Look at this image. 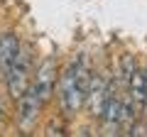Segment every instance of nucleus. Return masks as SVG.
Returning a JSON list of instances; mask_svg holds the SVG:
<instances>
[{
  "mask_svg": "<svg viewBox=\"0 0 147 137\" xmlns=\"http://www.w3.org/2000/svg\"><path fill=\"white\" fill-rule=\"evenodd\" d=\"M91 68L86 61V54H79L59 76V105L66 115L79 113L86 103V91L91 83Z\"/></svg>",
  "mask_w": 147,
  "mask_h": 137,
  "instance_id": "nucleus-1",
  "label": "nucleus"
},
{
  "mask_svg": "<svg viewBox=\"0 0 147 137\" xmlns=\"http://www.w3.org/2000/svg\"><path fill=\"white\" fill-rule=\"evenodd\" d=\"M30 76H32V54H30L27 47L20 44V52H17L15 61H12L10 71H7V76H5L7 93H10L15 100L20 98V95L25 93V88L30 86Z\"/></svg>",
  "mask_w": 147,
  "mask_h": 137,
  "instance_id": "nucleus-2",
  "label": "nucleus"
},
{
  "mask_svg": "<svg viewBox=\"0 0 147 137\" xmlns=\"http://www.w3.org/2000/svg\"><path fill=\"white\" fill-rule=\"evenodd\" d=\"M30 83H32V88H34V93L39 95L42 105H44V103L52 98V93H54V83H57V61H54L52 56L44 59L42 66L37 68V74H34V81H30Z\"/></svg>",
  "mask_w": 147,
  "mask_h": 137,
  "instance_id": "nucleus-3",
  "label": "nucleus"
},
{
  "mask_svg": "<svg viewBox=\"0 0 147 137\" xmlns=\"http://www.w3.org/2000/svg\"><path fill=\"white\" fill-rule=\"evenodd\" d=\"M17 100H20V108H17V125H20V130H30V127L34 125L37 115H39V110H42V100H39V95L34 93L32 83L25 88V93H22Z\"/></svg>",
  "mask_w": 147,
  "mask_h": 137,
  "instance_id": "nucleus-4",
  "label": "nucleus"
},
{
  "mask_svg": "<svg viewBox=\"0 0 147 137\" xmlns=\"http://www.w3.org/2000/svg\"><path fill=\"white\" fill-rule=\"evenodd\" d=\"M20 52V39L12 32H0V81H5L12 61Z\"/></svg>",
  "mask_w": 147,
  "mask_h": 137,
  "instance_id": "nucleus-5",
  "label": "nucleus"
},
{
  "mask_svg": "<svg viewBox=\"0 0 147 137\" xmlns=\"http://www.w3.org/2000/svg\"><path fill=\"white\" fill-rule=\"evenodd\" d=\"M105 93H108V81L100 79V76H91L88 91H86V103H88V110L93 118H100V110H103V103H105Z\"/></svg>",
  "mask_w": 147,
  "mask_h": 137,
  "instance_id": "nucleus-6",
  "label": "nucleus"
},
{
  "mask_svg": "<svg viewBox=\"0 0 147 137\" xmlns=\"http://www.w3.org/2000/svg\"><path fill=\"white\" fill-rule=\"evenodd\" d=\"M127 95H130L135 110L137 113H145V79H142V71H140V68L132 74L130 83H127Z\"/></svg>",
  "mask_w": 147,
  "mask_h": 137,
  "instance_id": "nucleus-7",
  "label": "nucleus"
},
{
  "mask_svg": "<svg viewBox=\"0 0 147 137\" xmlns=\"http://www.w3.org/2000/svg\"><path fill=\"white\" fill-rule=\"evenodd\" d=\"M137 71V64H135V56L132 54H123L120 59V79H123V86L127 88V83H130L132 74Z\"/></svg>",
  "mask_w": 147,
  "mask_h": 137,
  "instance_id": "nucleus-8",
  "label": "nucleus"
},
{
  "mask_svg": "<svg viewBox=\"0 0 147 137\" xmlns=\"http://www.w3.org/2000/svg\"><path fill=\"white\" fill-rule=\"evenodd\" d=\"M142 79H145V113H147V66L142 71Z\"/></svg>",
  "mask_w": 147,
  "mask_h": 137,
  "instance_id": "nucleus-9",
  "label": "nucleus"
}]
</instances>
